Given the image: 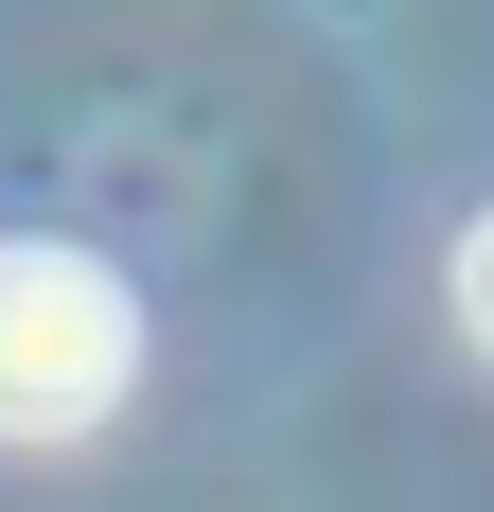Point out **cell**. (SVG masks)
Listing matches in <instances>:
<instances>
[{
  "label": "cell",
  "mask_w": 494,
  "mask_h": 512,
  "mask_svg": "<svg viewBox=\"0 0 494 512\" xmlns=\"http://www.w3.org/2000/svg\"><path fill=\"white\" fill-rule=\"evenodd\" d=\"M142 389V301L89 248H0V442H89Z\"/></svg>",
  "instance_id": "cell-1"
},
{
  "label": "cell",
  "mask_w": 494,
  "mask_h": 512,
  "mask_svg": "<svg viewBox=\"0 0 494 512\" xmlns=\"http://www.w3.org/2000/svg\"><path fill=\"white\" fill-rule=\"evenodd\" d=\"M459 336H477V354H494V212H477V230H459Z\"/></svg>",
  "instance_id": "cell-2"
}]
</instances>
